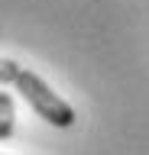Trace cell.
I'll list each match as a JSON object with an SVG mask.
<instances>
[{"label": "cell", "instance_id": "obj_1", "mask_svg": "<svg viewBox=\"0 0 149 155\" xmlns=\"http://www.w3.org/2000/svg\"><path fill=\"white\" fill-rule=\"evenodd\" d=\"M16 91L29 100V107L46 120V123L59 126V129H68V126L75 123V110H71V104H65V100H62V97L55 94L36 71L23 68V74L16 78Z\"/></svg>", "mask_w": 149, "mask_h": 155}, {"label": "cell", "instance_id": "obj_2", "mask_svg": "<svg viewBox=\"0 0 149 155\" xmlns=\"http://www.w3.org/2000/svg\"><path fill=\"white\" fill-rule=\"evenodd\" d=\"M13 126H16V107H13V94L0 91V142H7L13 136Z\"/></svg>", "mask_w": 149, "mask_h": 155}, {"label": "cell", "instance_id": "obj_3", "mask_svg": "<svg viewBox=\"0 0 149 155\" xmlns=\"http://www.w3.org/2000/svg\"><path fill=\"white\" fill-rule=\"evenodd\" d=\"M23 74V65L13 58H0V84H16V78Z\"/></svg>", "mask_w": 149, "mask_h": 155}, {"label": "cell", "instance_id": "obj_4", "mask_svg": "<svg viewBox=\"0 0 149 155\" xmlns=\"http://www.w3.org/2000/svg\"><path fill=\"white\" fill-rule=\"evenodd\" d=\"M0 155H3V152H0Z\"/></svg>", "mask_w": 149, "mask_h": 155}]
</instances>
